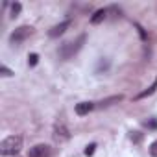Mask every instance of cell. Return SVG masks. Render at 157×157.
<instances>
[{
    "mask_svg": "<svg viewBox=\"0 0 157 157\" xmlns=\"http://www.w3.org/2000/svg\"><path fill=\"white\" fill-rule=\"evenodd\" d=\"M22 148V137L21 135H10L0 144V153L2 155H17Z\"/></svg>",
    "mask_w": 157,
    "mask_h": 157,
    "instance_id": "1",
    "label": "cell"
},
{
    "mask_svg": "<svg viewBox=\"0 0 157 157\" xmlns=\"http://www.w3.org/2000/svg\"><path fill=\"white\" fill-rule=\"evenodd\" d=\"M83 43H85V35H80L74 43H65V44L59 48V57H61V59H70L78 50L83 46Z\"/></svg>",
    "mask_w": 157,
    "mask_h": 157,
    "instance_id": "2",
    "label": "cell"
},
{
    "mask_svg": "<svg viewBox=\"0 0 157 157\" xmlns=\"http://www.w3.org/2000/svg\"><path fill=\"white\" fill-rule=\"evenodd\" d=\"M32 32H33L32 26H21V28H17V30L10 35V43H11V44H21L24 39H28V37L32 35Z\"/></svg>",
    "mask_w": 157,
    "mask_h": 157,
    "instance_id": "3",
    "label": "cell"
},
{
    "mask_svg": "<svg viewBox=\"0 0 157 157\" xmlns=\"http://www.w3.org/2000/svg\"><path fill=\"white\" fill-rule=\"evenodd\" d=\"M50 155H52V148L48 144H35L28 151V157H50Z\"/></svg>",
    "mask_w": 157,
    "mask_h": 157,
    "instance_id": "4",
    "label": "cell"
},
{
    "mask_svg": "<svg viewBox=\"0 0 157 157\" xmlns=\"http://www.w3.org/2000/svg\"><path fill=\"white\" fill-rule=\"evenodd\" d=\"M96 105L93 102H80V104H76V115H80V117H85L89 115Z\"/></svg>",
    "mask_w": 157,
    "mask_h": 157,
    "instance_id": "5",
    "label": "cell"
},
{
    "mask_svg": "<svg viewBox=\"0 0 157 157\" xmlns=\"http://www.w3.org/2000/svg\"><path fill=\"white\" fill-rule=\"evenodd\" d=\"M70 26V21H65V22H61V24H57V26H54L50 32H48V35L50 37H59V35H63L65 32H67V28Z\"/></svg>",
    "mask_w": 157,
    "mask_h": 157,
    "instance_id": "6",
    "label": "cell"
},
{
    "mask_svg": "<svg viewBox=\"0 0 157 157\" xmlns=\"http://www.w3.org/2000/svg\"><path fill=\"white\" fill-rule=\"evenodd\" d=\"M54 131H56V137H57V139L67 140V139L70 137V135H68V129H67V128H65V124H61V122H57V124H56Z\"/></svg>",
    "mask_w": 157,
    "mask_h": 157,
    "instance_id": "7",
    "label": "cell"
},
{
    "mask_svg": "<svg viewBox=\"0 0 157 157\" xmlns=\"http://www.w3.org/2000/svg\"><path fill=\"white\" fill-rule=\"evenodd\" d=\"M107 11L109 10H98V11H94V15L91 17V24H100L107 17Z\"/></svg>",
    "mask_w": 157,
    "mask_h": 157,
    "instance_id": "8",
    "label": "cell"
},
{
    "mask_svg": "<svg viewBox=\"0 0 157 157\" xmlns=\"http://www.w3.org/2000/svg\"><path fill=\"white\" fill-rule=\"evenodd\" d=\"M155 89H157V80H155V82H153V83H151V85H150V87L146 89V91H142V93H139V94L135 96V100H140V98H146V96H150V94H153V93H155Z\"/></svg>",
    "mask_w": 157,
    "mask_h": 157,
    "instance_id": "9",
    "label": "cell"
},
{
    "mask_svg": "<svg viewBox=\"0 0 157 157\" xmlns=\"http://www.w3.org/2000/svg\"><path fill=\"white\" fill-rule=\"evenodd\" d=\"M122 100V94H117V96H111V98H107V100H102L100 104H98V107H109V105H113V104H117V102H120Z\"/></svg>",
    "mask_w": 157,
    "mask_h": 157,
    "instance_id": "10",
    "label": "cell"
},
{
    "mask_svg": "<svg viewBox=\"0 0 157 157\" xmlns=\"http://www.w3.org/2000/svg\"><path fill=\"white\" fill-rule=\"evenodd\" d=\"M21 10H22V6L19 4V2H15V4H11V17L15 19V17H19V13H21Z\"/></svg>",
    "mask_w": 157,
    "mask_h": 157,
    "instance_id": "11",
    "label": "cell"
},
{
    "mask_svg": "<svg viewBox=\"0 0 157 157\" xmlns=\"http://www.w3.org/2000/svg\"><path fill=\"white\" fill-rule=\"evenodd\" d=\"M37 61H39V56H37V54H30V56H28V65H30V67H35Z\"/></svg>",
    "mask_w": 157,
    "mask_h": 157,
    "instance_id": "12",
    "label": "cell"
},
{
    "mask_svg": "<svg viewBox=\"0 0 157 157\" xmlns=\"http://www.w3.org/2000/svg\"><path fill=\"white\" fill-rule=\"evenodd\" d=\"M150 155H151V157H157V140H153V142L150 144Z\"/></svg>",
    "mask_w": 157,
    "mask_h": 157,
    "instance_id": "13",
    "label": "cell"
},
{
    "mask_svg": "<svg viewBox=\"0 0 157 157\" xmlns=\"http://www.w3.org/2000/svg\"><path fill=\"white\" fill-rule=\"evenodd\" d=\"M144 126H146V128L155 129V128H157V120H153V118H151V120H146V122H144Z\"/></svg>",
    "mask_w": 157,
    "mask_h": 157,
    "instance_id": "14",
    "label": "cell"
},
{
    "mask_svg": "<svg viewBox=\"0 0 157 157\" xmlns=\"http://www.w3.org/2000/svg\"><path fill=\"white\" fill-rule=\"evenodd\" d=\"M94 148H96V144H89V146L85 148V155H93V153H94Z\"/></svg>",
    "mask_w": 157,
    "mask_h": 157,
    "instance_id": "15",
    "label": "cell"
},
{
    "mask_svg": "<svg viewBox=\"0 0 157 157\" xmlns=\"http://www.w3.org/2000/svg\"><path fill=\"white\" fill-rule=\"evenodd\" d=\"M0 70H2V76H6V78H10V76L13 74V72H11L8 67H4V65H2V68H0Z\"/></svg>",
    "mask_w": 157,
    "mask_h": 157,
    "instance_id": "16",
    "label": "cell"
},
{
    "mask_svg": "<svg viewBox=\"0 0 157 157\" xmlns=\"http://www.w3.org/2000/svg\"><path fill=\"white\" fill-rule=\"evenodd\" d=\"M131 139L139 142V140H140V135H139V131H133V133H131Z\"/></svg>",
    "mask_w": 157,
    "mask_h": 157,
    "instance_id": "17",
    "label": "cell"
}]
</instances>
